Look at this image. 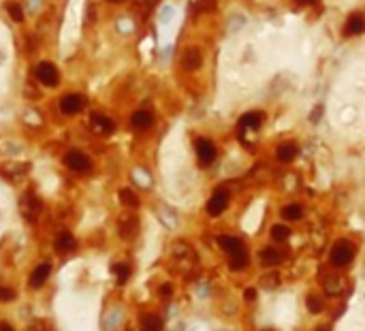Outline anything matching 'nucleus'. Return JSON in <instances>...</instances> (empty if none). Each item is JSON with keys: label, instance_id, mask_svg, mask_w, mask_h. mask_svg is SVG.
Listing matches in <instances>:
<instances>
[{"label": "nucleus", "instance_id": "1", "mask_svg": "<svg viewBox=\"0 0 365 331\" xmlns=\"http://www.w3.org/2000/svg\"><path fill=\"white\" fill-rule=\"evenodd\" d=\"M352 256H355V248H352V244L346 242V240L335 242L329 250V261L335 267H346L352 261Z\"/></svg>", "mask_w": 365, "mask_h": 331}, {"label": "nucleus", "instance_id": "2", "mask_svg": "<svg viewBox=\"0 0 365 331\" xmlns=\"http://www.w3.org/2000/svg\"><path fill=\"white\" fill-rule=\"evenodd\" d=\"M64 164H66L69 169L79 171V173L88 171V169L92 167L90 158H88L86 154H83V152H79V150H71V152H66V154H64Z\"/></svg>", "mask_w": 365, "mask_h": 331}, {"label": "nucleus", "instance_id": "3", "mask_svg": "<svg viewBox=\"0 0 365 331\" xmlns=\"http://www.w3.org/2000/svg\"><path fill=\"white\" fill-rule=\"evenodd\" d=\"M36 79H39L43 86L52 88V86H58L60 73H58V68L52 62H41L39 66H36Z\"/></svg>", "mask_w": 365, "mask_h": 331}, {"label": "nucleus", "instance_id": "4", "mask_svg": "<svg viewBox=\"0 0 365 331\" xmlns=\"http://www.w3.org/2000/svg\"><path fill=\"white\" fill-rule=\"evenodd\" d=\"M229 205V191L226 188H218V191L212 195V199L208 201V214L210 216H220L222 211Z\"/></svg>", "mask_w": 365, "mask_h": 331}, {"label": "nucleus", "instance_id": "5", "mask_svg": "<svg viewBox=\"0 0 365 331\" xmlns=\"http://www.w3.org/2000/svg\"><path fill=\"white\" fill-rule=\"evenodd\" d=\"M194 148H197V156H199V162L201 164H212L214 158H216V146L212 144L210 139H197V144H194Z\"/></svg>", "mask_w": 365, "mask_h": 331}, {"label": "nucleus", "instance_id": "6", "mask_svg": "<svg viewBox=\"0 0 365 331\" xmlns=\"http://www.w3.org/2000/svg\"><path fill=\"white\" fill-rule=\"evenodd\" d=\"M118 231H120L122 238L130 240L132 235H135V233L139 231V220H137L135 216H132V214L120 216V218H118Z\"/></svg>", "mask_w": 365, "mask_h": 331}, {"label": "nucleus", "instance_id": "7", "mask_svg": "<svg viewBox=\"0 0 365 331\" xmlns=\"http://www.w3.org/2000/svg\"><path fill=\"white\" fill-rule=\"evenodd\" d=\"M83 109V97L81 94H69V97H64L62 101H60V111H62L64 115H75Z\"/></svg>", "mask_w": 365, "mask_h": 331}, {"label": "nucleus", "instance_id": "8", "mask_svg": "<svg viewBox=\"0 0 365 331\" xmlns=\"http://www.w3.org/2000/svg\"><path fill=\"white\" fill-rule=\"evenodd\" d=\"M203 64V56L197 47H188V50L181 54V66L186 70H197Z\"/></svg>", "mask_w": 365, "mask_h": 331}, {"label": "nucleus", "instance_id": "9", "mask_svg": "<svg viewBox=\"0 0 365 331\" xmlns=\"http://www.w3.org/2000/svg\"><path fill=\"white\" fill-rule=\"evenodd\" d=\"M50 274H52V265H50V263H41L39 267H36V269L32 271V276H30V280H28V285H30L32 289H39V287H43L45 282H47Z\"/></svg>", "mask_w": 365, "mask_h": 331}, {"label": "nucleus", "instance_id": "10", "mask_svg": "<svg viewBox=\"0 0 365 331\" xmlns=\"http://www.w3.org/2000/svg\"><path fill=\"white\" fill-rule=\"evenodd\" d=\"M361 32H365V15L363 13H352L346 19L344 34L346 37H352V34H361Z\"/></svg>", "mask_w": 365, "mask_h": 331}, {"label": "nucleus", "instance_id": "11", "mask_svg": "<svg viewBox=\"0 0 365 331\" xmlns=\"http://www.w3.org/2000/svg\"><path fill=\"white\" fill-rule=\"evenodd\" d=\"M92 128L96 133H101V135H111L116 131V124H113V120H109L107 115L94 113L92 115Z\"/></svg>", "mask_w": 365, "mask_h": 331}, {"label": "nucleus", "instance_id": "12", "mask_svg": "<svg viewBox=\"0 0 365 331\" xmlns=\"http://www.w3.org/2000/svg\"><path fill=\"white\" fill-rule=\"evenodd\" d=\"M218 246H220L222 250H226L229 254L243 250V242L239 238H233V235H220V238H218Z\"/></svg>", "mask_w": 365, "mask_h": 331}, {"label": "nucleus", "instance_id": "13", "mask_svg": "<svg viewBox=\"0 0 365 331\" xmlns=\"http://www.w3.org/2000/svg\"><path fill=\"white\" fill-rule=\"evenodd\" d=\"M152 122H154V115L148 109H139V111L132 113V117H130V124L135 126V128H141V131H143V128H150Z\"/></svg>", "mask_w": 365, "mask_h": 331}, {"label": "nucleus", "instance_id": "14", "mask_svg": "<svg viewBox=\"0 0 365 331\" xmlns=\"http://www.w3.org/2000/svg\"><path fill=\"white\" fill-rule=\"evenodd\" d=\"M54 246H56L58 252H69V250H73V248L77 246V242H75V238H73L69 231H62V233H60L58 238H56Z\"/></svg>", "mask_w": 365, "mask_h": 331}, {"label": "nucleus", "instance_id": "15", "mask_svg": "<svg viewBox=\"0 0 365 331\" xmlns=\"http://www.w3.org/2000/svg\"><path fill=\"white\" fill-rule=\"evenodd\" d=\"M259 256H261L263 265H278V263H282V258H284L278 248H263V250L259 252Z\"/></svg>", "mask_w": 365, "mask_h": 331}, {"label": "nucleus", "instance_id": "16", "mask_svg": "<svg viewBox=\"0 0 365 331\" xmlns=\"http://www.w3.org/2000/svg\"><path fill=\"white\" fill-rule=\"evenodd\" d=\"M261 122H263V113L252 111V113H246L239 120V128H241V131H246V128H250V131H257V128L261 126Z\"/></svg>", "mask_w": 365, "mask_h": 331}, {"label": "nucleus", "instance_id": "17", "mask_svg": "<svg viewBox=\"0 0 365 331\" xmlns=\"http://www.w3.org/2000/svg\"><path fill=\"white\" fill-rule=\"evenodd\" d=\"M24 211H26L28 218H34L36 214L41 211V201L39 197H34L32 193H28L26 197H24Z\"/></svg>", "mask_w": 365, "mask_h": 331}, {"label": "nucleus", "instance_id": "18", "mask_svg": "<svg viewBox=\"0 0 365 331\" xmlns=\"http://www.w3.org/2000/svg\"><path fill=\"white\" fill-rule=\"evenodd\" d=\"M141 331H163V321L156 314H143L141 316Z\"/></svg>", "mask_w": 365, "mask_h": 331}, {"label": "nucleus", "instance_id": "19", "mask_svg": "<svg viewBox=\"0 0 365 331\" xmlns=\"http://www.w3.org/2000/svg\"><path fill=\"white\" fill-rule=\"evenodd\" d=\"M276 156H278L280 162H290L297 156V146L295 144H282L276 150Z\"/></svg>", "mask_w": 365, "mask_h": 331}, {"label": "nucleus", "instance_id": "20", "mask_svg": "<svg viewBox=\"0 0 365 331\" xmlns=\"http://www.w3.org/2000/svg\"><path fill=\"white\" fill-rule=\"evenodd\" d=\"M246 265H248V252H246V248H243V250H239V252L229 254V267H231V269L239 271V269H243Z\"/></svg>", "mask_w": 365, "mask_h": 331}, {"label": "nucleus", "instance_id": "21", "mask_svg": "<svg viewBox=\"0 0 365 331\" xmlns=\"http://www.w3.org/2000/svg\"><path fill=\"white\" fill-rule=\"evenodd\" d=\"M120 201L124 203L126 207H139V197L130 191V188H120V193H118Z\"/></svg>", "mask_w": 365, "mask_h": 331}, {"label": "nucleus", "instance_id": "22", "mask_svg": "<svg viewBox=\"0 0 365 331\" xmlns=\"http://www.w3.org/2000/svg\"><path fill=\"white\" fill-rule=\"evenodd\" d=\"M301 216H303V207L299 203H288L282 209V218L284 220H299Z\"/></svg>", "mask_w": 365, "mask_h": 331}, {"label": "nucleus", "instance_id": "23", "mask_svg": "<svg viewBox=\"0 0 365 331\" xmlns=\"http://www.w3.org/2000/svg\"><path fill=\"white\" fill-rule=\"evenodd\" d=\"M113 274H116V280L118 285H124V282L130 278V265L126 263H120V265H113Z\"/></svg>", "mask_w": 365, "mask_h": 331}, {"label": "nucleus", "instance_id": "24", "mask_svg": "<svg viewBox=\"0 0 365 331\" xmlns=\"http://www.w3.org/2000/svg\"><path fill=\"white\" fill-rule=\"evenodd\" d=\"M290 238V229L286 227V224H276V227L271 229V240L276 242H284Z\"/></svg>", "mask_w": 365, "mask_h": 331}, {"label": "nucleus", "instance_id": "25", "mask_svg": "<svg viewBox=\"0 0 365 331\" xmlns=\"http://www.w3.org/2000/svg\"><path fill=\"white\" fill-rule=\"evenodd\" d=\"M306 303H308V310H310L312 314H318V312H323V308H325L323 299H321V297H316V295H308Z\"/></svg>", "mask_w": 365, "mask_h": 331}, {"label": "nucleus", "instance_id": "26", "mask_svg": "<svg viewBox=\"0 0 365 331\" xmlns=\"http://www.w3.org/2000/svg\"><path fill=\"white\" fill-rule=\"evenodd\" d=\"M7 11H9V15H11V19H13V21H24V9L17 3H9Z\"/></svg>", "mask_w": 365, "mask_h": 331}, {"label": "nucleus", "instance_id": "27", "mask_svg": "<svg viewBox=\"0 0 365 331\" xmlns=\"http://www.w3.org/2000/svg\"><path fill=\"white\" fill-rule=\"evenodd\" d=\"M194 7L199 13H212V11H216V0H197Z\"/></svg>", "mask_w": 365, "mask_h": 331}, {"label": "nucleus", "instance_id": "28", "mask_svg": "<svg viewBox=\"0 0 365 331\" xmlns=\"http://www.w3.org/2000/svg\"><path fill=\"white\" fill-rule=\"evenodd\" d=\"M15 291H11L9 287H0V301H13Z\"/></svg>", "mask_w": 365, "mask_h": 331}, {"label": "nucleus", "instance_id": "29", "mask_svg": "<svg viewBox=\"0 0 365 331\" xmlns=\"http://www.w3.org/2000/svg\"><path fill=\"white\" fill-rule=\"evenodd\" d=\"M171 295H173V287H171V285H163V287H161V297H163V299H169Z\"/></svg>", "mask_w": 365, "mask_h": 331}, {"label": "nucleus", "instance_id": "30", "mask_svg": "<svg viewBox=\"0 0 365 331\" xmlns=\"http://www.w3.org/2000/svg\"><path fill=\"white\" fill-rule=\"evenodd\" d=\"M254 297H257V289H246L243 291V299L246 301H252Z\"/></svg>", "mask_w": 365, "mask_h": 331}, {"label": "nucleus", "instance_id": "31", "mask_svg": "<svg viewBox=\"0 0 365 331\" xmlns=\"http://www.w3.org/2000/svg\"><path fill=\"white\" fill-rule=\"evenodd\" d=\"M0 331H15L9 323H0Z\"/></svg>", "mask_w": 365, "mask_h": 331}, {"label": "nucleus", "instance_id": "32", "mask_svg": "<svg viewBox=\"0 0 365 331\" xmlns=\"http://www.w3.org/2000/svg\"><path fill=\"white\" fill-rule=\"evenodd\" d=\"M321 109H323V107H316V111L312 113V122H316V120L321 117Z\"/></svg>", "mask_w": 365, "mask_h": 331}, {"label": "nucleus", "instance_id": "33", "mask_svg": "<svg viewBox=\"0 0 365 331\" xmlns=\"http://www.w3.org/2000/svg\"><path fill=\"white\" fill-rule=\"evenodd\" d=\"M109 3H120V0H109Z\"/></svg>", "mask_w": 365, "mask_h": 331}, {"label": "nucleus", "instance_id": "34", "mask_svg": "<svg viewBox=\"0 0 365 331\" xmlns=\"http://www.w3.org/2000/svg\"><path fill=\"white\" fill-rule=\"evenodd\" d=\"M318 331H327V329H318Z\"/></svg>", "mask_w": 365, "mask_h": 331}]
</instances>
